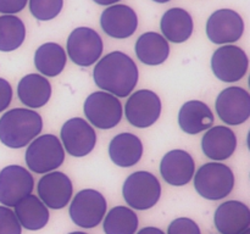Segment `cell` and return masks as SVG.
<instances>
[{
  "instance_id": "obj_1",
  "label": "cell",
  "mask_w": 250,
  "mask_h": 234,
  "mask_svg": "<svg viewBox=\"0 0 250 234\" xmlns=\"http://www.w3.org/2000/svg\"><path fill=\"white\" fill-rule=\"evenodd\" d=\"M94 82L100 89L119 98L128 97L138 82L134 61L121 51L105 55L93 71Z\"/></svg>"
},
{
  "instance_id": "obj_2",
  "label": "cell",
  "mask_w": 250,
  "mask_h": 234,
  "mask_svg": "<svg viewBox=\"0 0 250 234\" xmlns=\"http://www.w3.org/2000/svg\"><path fill=\"white\" fill-rule=\"evenodd\" d=\"M42 129L41 115L33 110L12 109L0 117V141L11 149L26 146Z\"/></svg>"
},
{
  "instance_id": "obj_3",
  "label": "cell",
  "mask_w": 250,
  "mask_h": 234,
  "mask_svg": "<svg viewBox=\"0 0 250 234\" xmlns=\"http://www.w3.org/2000/svg\"><path fill=\"white\" fill-rule=\"evenodd\" d=\"M234 187V176L224 163L210 162L198 170L194 188L200 196L208 200H221L229 195Z\"/></svg>"
},
{
  "instance_id": "obj_4",
  "label": "cell",
  "mask_w": 250,
  "mask_h": 234,
  "mask_svg": "<svg viewBox=\"0 0 250 234\" xmlns=\"http://www.w3.org/2000/svg\"><path fill=\"white\" fill-rule=\"evenodd\" d=\"M65 150L58 136L44 134L34 139L26 151V163L36 173H48L62 165Z\"/></svg>"
},
{
  "instance_id": "obj_5",
  "label": "cell",
  "mask_w": 250,
  "mask_h": 234,
  "mask_svg": "<svg viewBox=\"0 0 250 234\" xmlns=\"http://www.w3.org/2000/svg\"><path fill=\"white\" fill-rule=\"evenodd\" d=\"M122 195L125 201L133 209L148 210L156 205L160 199V182L150 172L138 171L125 180Z\"/></svg>"
},
{
  "instance_id": "obj_6",
  "label": "cell",
  "mask_w": 250,
  "mask_h": 234,
  "mask_svg": "<svg viewBox=\"0 0 250 234\" xmlns=\"http://www.w3.org/2000/svg\"><path fill=\"white\" fill-rule=\"evenodd\" d=\"M84 115L88 121L100 129H111L122 118V105L115 95L95 92L85 99Z\"/></svg>"
},
{
  "instance_id": "obj_7",
  "label": "cell",
  "mask_w": 250,
  "mask_h": 234,
  "mask_svg": "<svg viewBox=\"0 0 250 234\" xmlns=\"http://www.w3.org/2000/svg\"><path fill=\"white\" fill-rule=\"evenodd\" d=\"M106 212V200L94 189L81 190L70 205L73 223L82 228H94L103 221Z\"/></svg>"
},
{
  "instance_id": "obj_8",
  "label": "cell",
  "mask_w": 250,
  "mask_h": 234,
  "mask_svg": "<svg viewBox=\"0 0 250 234\" xmlns=\"http://www.w3.org/2000/svg\"><path fill=\"white\" fill-rule=\"evenodd\" d=\"M103 40L99 34L88 27L73 29L67 39V54L78 66L88 67L102 56Z\"/></svg>"
},
{
  "instance_id": "obj_9",
  "label": "cell",
  "mask_w": 250,
  "mask_h": 234,
  "mask_svg": "<svg viewBox=\"0 0 250 234\" xmlns=\"http://www.w3.org/2000/svg\"><path fill=\"white\" fill-rule=\"evenodd\" d=\"M34 188V179L26 168L17 165L0 171V204L15 207Z\"/></svg>"
},
{
  "instance_id": "obj_10",
  "label": "cell",
  "mask_w": 250,
  "mask_h": 234,
  "mask_svg": "<svg viewBox=\"0 0 250 234\" xmlns=\"http://www.w3.org/2000/svg\"><path fill=\"white\" fill-rule=\"evenodd\" d=\"M126 118L137 128H146L155 123L161 114V100L154 92L142 89L128 98L125 106Z\"/></svg>"
},
{
  "instance_id": "obj_11",
  "label": "cell",
  "mask_w": 250,
  "mask_h": 234,
  "mask_svg": "<svg viewBox=\"0 0 250 234\" xmlns=\"http://www.w3.org/2000/svg\"><path fill=\"white\" fill-rule=\"evenodd\" d=\"M214 75L222 82H237L248 70V56L243 49L236 45H222L211 58Z\"/></svg>"
},
{
  "instance_id": "obj_12",
  "label": "cell",
  "mask_w": 250,
  "mask_h": 234,
  "mask_svg": "<svg viewBox=\"0 0 250 234\" xmlns=\"http://www.w3.org/2000/svg\"><path fill=\"white\" fill-rule=\"evenodd\" d=\"M215 107L225 123L229 126L244 123L250 116L249 93L241 87L226 88L217 97Z\"/></svg>"
},
{
  "instance_id": "obj_13",
  "label": "cell",
  "mask_w": 250,
  "mask_h": 234,
  "mask_svg": "<svg viewBox=\"0 0 250 234\" xmlns=\"http://www.w3.org/2000/svg\"><path fill=\"white\" fill-rule=\"evenodd\" d=\"M63 148L71 156L83 157L94 149L97 134L93 127L83 118H71L61 128Z\"/></svg>"
},
{
  "instance_id": "obj_14",
  "label": "cell",
  "mask_w": 250,
  "mask_h": 234,
  "mask_svg": "<svg viewBox=\"0 0 250 234\" xmlns=\"http://www.w3.org/2000/svg\"><path fill=\"white\" fill-rule=\"evenodd\" d=\"M243 32V19L233 10H217L207 22V34L210 40L215 44H229L237 41Z\"/></svg>"
},
{
  "instance_id": "obj_15",
  "label": "cell",
  "mask_w": 250,
  "mask_h": 234,
  "mask_svg": "<svg viewBox=\"0 0 250 234\" xmlns=\"http://www.w3.org/2000/svg\"><path fill=\"white\" fill-rule=\"evenodd\" d=\"M72 183L62 172L45 173L38 182V195L46 207L59 210L65 207L72 196Z\"/></svg>"
},
{
  "instance_id": "obj_16",
  "label": "cell",
  "mask_w": 250,
  "mask_h": 234,
  "mask_svg": "<svg viewBox=\"0 0 250 234\" xmlns=\"http://www.w3.org/2000/svg\"><path fill=\"white\" fill-rule=\"evenodd\" d=\"M102 28L115 39H126L136 32L138 19L133 9L127 5H112L103 11L100 17Z\"/></svg>"
},
{
  "instance_id": "obj_17",
  "label": "cell",
  "mask_w": 250,
  "mask_h": 234,
  "mask_svg": "<svg viewBox=\"0 0 250 234\" xmlns=\"http://www.w3.org/2000/svg\"><path fill=\"white\" fill-rule=\"evenodd\" d=\"M195 163L192 156L185 150H172L166 154L160 163L164 180L173 187L188 184L194 176Z\"/></svg>"
},
{
  "instance_id": "obj_18",
  "label": "cell",
  "mask_w": 250,
  "mask_h": 234,
  "mask_svg": "<svg viewBox=\"0 0 250 234\" xmlns=\"http://www.w3.org/2000/svg\"><path fill=\"white\" fill-rule=\"evenodd\" d=\"M215 226L221 234H241L249 229L250 211L243 202L229 200L215 211Z\"/></svg>"
},
{
  "instance_id": "obj_19",
  "label": "cell",
  "mask_w": 250,
  "mask_h": 234,
  "mask_svg": "<svg viewBox=\"0 0 250 234\" xmlns=\"http://www.w3.org/2000/svg\"><path fill=\"white\" fill-rule=\"evenodd\" d=\"M236 148V134L229 127L216 126L209 128L202 139L203 153L211 160H226L232 156Z\"/></svg>"
},
{
  "instance_id": "obj_20",
  "label": "cell",
  "mask_w": 250,
  "mask_h": 234,
  "mask_svg": "<svg viewBox=\"0 0 250 234\" xmlns=\"http://www.w3.org/2000/svg\"><path fill=\"white\" fill-rule=\"evenodd\" d=\"M181 129L188 134H198L211 128L214 115L207 104L199 100H192L183 104L178 114Z\"/></svg>"
},
{
  "instance_id": "obj_21",
  "label": "cell",
  "mask_w": 250,
  "mask_h": 234,
  "mask_svg": "<svg viewBox=\"0 0 250 234\" xmlns=\"http://www.w3.org/2000/svg\"><path fill=\"white\" fill-rule=\"evenodd\" d=\"M109 155L116 166L132 167L143 155V144L134 134L121 133L115 136L110 143Z\"/></svg>"
},
{
  "instance_id": "obj_22",
  "label": "cell",
  "mask_w": 250,
  "mask_h": 234,
  "mask_svg": "<svg viewBox=\"0 0 250 234\" xmlns=\"http://www.w3.org/2000/svg\"><path fill=\"white\" fill-rule=\"evenodd\" d=\"M20 101L27 107L38 109L44 106L51 97V85L45 77L36 73L27 75L17 85Z\"/></svg>"
},
{
  "instance_id": "obj_23",
  "label": "cell",
  "mask_w": 250,
  "mask_h": 234,
  "mask_svg": "<svg viewBox=\"0 0 250 234\" xmlns=\"http://www.w3.org/2000/svg\"><path fill=\"white\" fill-rule=\"evenodd\" d=\"M160 28L166 40L172 43H183L190 38L194 24L189 12L181 7H173L164 14Z\"/></svg>"
},
{
  "instance_id": "obj_24",
  "label": "cell",
  "mask_w": 250,
  "mask_h": 234,
  "mask_svg": "<svg viewBox=\"0 0 250 234\" xmlns=\"http://www.w3.org/2000/svg\"><path fill=\"white\" fill-rule=\"evenodd\" d=\"M15 214L21 227L28 231L44 228L49 221L48 207L36 195H27L15 206Z\"/></svg>"
},
{
  "instance_id": "obj_25",
  "label": "cell",
  "mask_w": 250,
  "mask_h": 234,
  "mask_svg": "<svg viewBox=\"0 0 250 234\" xmlns=\"http://www.w3.org/2000/svg\"><path fill=\"white\" fill-rule=\"evenodd\" d=\"M137 58L149 66L161 65L170 54L167 40L161 34L146 32L142 34L136 43Z\"/></svg>"
},
{
  "instance_id": "obj_26",
  "label": "cell",
  "mask_w": 250,
  "mask_h": 234,
  "mask_svg": "<svg viewBox=\"0 0 250 234\" xmlns=\"http://www.w3.org/2000/svg\"><path fill=\"white\" fill-rule=\"evenodd\" d=\"M34 65L42 75L55 77L62 72L66 66L65 50L56 43L43 44L34 54Z\"/></svg>"
},
{
  "instance_id": "obj_27",
  "label": "cell",
  "mask_w": 250,
  "mask_h": 234,
  "mask_svg": "<svg viewBox=\"0 0 250 234\" xmlns=\"http://www.w3.org/2000/svg\"><path fill=\"white\" fill-rule=\"evenodd\" d=\"M26 38V27L21 19L14 15L0 16V51H14Z\"/></svg>"
},
{
  "instance_id": "obj_28",
  "label": "cell",
  "mask_w": 250,
  "mask_h": 234,
  "mask_svg": "<svg viewBox=\"0 0 250 234\" xmlns=\"http://www.w3.org/2000/svg\"><path fill=\"white\" fill-rule=\"evenodd\" d=\"M103 226L105 234H134L138 228V217L133 210L117 206L110 210Z\"/></svg>"
},
{
  "instance_id": "obj_29",
  "label": "cell",
  "mask_w": 250,
  "mask_h": 234,
  "mask_svg": "<svg viewBox=\"0 0 250 234\" xmlns=\"http://www.w3.org/2000/svg\"><path fill=\"white\" fill-rule=\"evenodd\" d=\"M63 0H29L31 14L39 21H49L60 14Z\"/></svg>"
},
{
  "instance_id": "obj_30",
  "label": "cell",
  "mask_w": 250,
  "mask_h": 234,
  "mask_svg": "<svg viewBox=\"0 0 250 234\" xmlns=\"http://www.w3.org/2000/svg\"><path fill=\"white\" fill-rule=\"evenodd\" d=\"M21 224L12 210L0 206V234H21Z\"/></svg>"
},
{
  "instance_id": "obj_31",
  "label": "cell",
  "mask_w": 250,
  "mask_h": 234,
  "mask_svg": "<svg viewBox=\"0 0 250 234\" xmlns=\"http://www.w3.org/2000/svg\"><path fill=\"white\" fill-rule=\"evenodd\" d=\"M167 234H202L200 228L193 219L186 218H177L171 222L168 226Z\"/></svg>"
},
{
  "instance_id": "obj_32",
  "label": "cell",
  "mask_w": 250,
  "mask_h": 234,
  "mask_svg": "<svg viewBox=\"0 0 250 234\" xmlns=\"http://www.w3.org/2000/svg\"><path fill=\"white\" fill-rule=\"evenodd\" d=\"M27 5V0H0V12L14 15L22 11Z\"/></svg>"
},
{
  "instance_id": "obj_33",
  "label": "cell",
  "mask_w": 250,
  "mask_h": 234,
  "mask_svg": "<svg viewBox=\"0 0 250 234\" xmlns=\"http://www.w3.org/2000/svg\"><path fill=\"white\" fill-rule=\"evenodd\" d=\"M12 100V88L7 80L0 78V112L7 109Z\"/></svg>"
},
{
  "instance_id": "obj_34",
  "label": "cell",
  "mask_w": 250,
  "mask_h": 234,
  "mask_svg": "<svg viewBox=\"0 0 250 234\" xmlns=\"http://www.w3.org/2000/svg\"><path fill=\"white\" fill-rule=\"evenodd\" d=\"M137 234H165L161 229L155 228V227H146V228L141 229Z\"/></svg>"
},
{
  "instance_id": "obj_35",
  "label": "cell",
  "mask_w": 250,
  "mask_h": 234,
  "mask_svg": "<svg viewBox=\"0 0 250 234\" xmlns=\"http://www.w3.org/2000/svg\"><path fill=\"white\" fill-rule=\"evenodd\" d=\"M93 1H95L99 5H112L115 2L120 1V0H93Z\"/></svg>"
},
{
  "instance_id": "obj_36",
  "label": "cell",
  "mask_w": 250,
  "mask_h": 234,
  "mask_svg": "<svg viewBox=\"0 0 250 234\" xmlns=\"http://www.w3.org/2000/svg\"><path fill=\"white\" fill-rule=\"evenodd\" d=\"M154 1L160 2V4H164V2H167V1H170V0H154Z\"/></svg>"
},
{
  "instance_id": "obj_37",
  "label": "cell",
  "mask_w": 250,
  "mask_h": 234,
  "mask_svg": "<svg viewBox=\"0 0 250 234\" xmlns=\"http://www.w3.org/2000/svg\"><path fill=\"white\" fill-rule=\"evenodd\" d=\"M70 234H87V233H83V232H73V233H70Z\"/></svg>"
},
{
  "instance_id": "obj_38",
  "label": "cell",
  "mask_w": 250,
  "mask_h": 234,
  "mask_svg": "<svg viewBox=\"0 0 250 234\" xmlns=\"http://www.w3.org/2000/svg\"><path fill=\"white\" fill-rule=\"evenodd\" d=\"M241 234H250V229H247V231H244L243 233H241Z\"/></svg>"
}]
</instances>
